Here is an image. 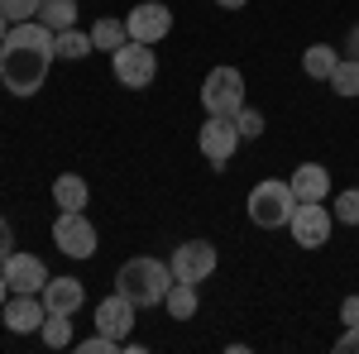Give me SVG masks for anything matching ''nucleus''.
Here are the masks:
<instances>
[{"label":"nucleus","instance_id":"f257e3e1","mask_svg":"<svg viewBox=\"0 0 359 354\" xmlns=\"http://www.w3.org/2000/svg\"><path fill=\"white\" fill-rule=\"evenodd\" d=\"M48 62L53 53L48 48H34V43H0V86L10 91V96H34V91H43V77H48Z\"/></svg>","mask_w":359,"mask_h":354},{"label":"nucleus","instance_id":"f03ea898","mask_svg":"<svg viewBox=\"0 0 359 354\" xmlns=\"http://www.w3.org/2000/svg\"><path fill=\"white\" fill-rule=\"evenodd\" d=\"M168 287H172V268L163 259H149V254L125 259L120 273H115V292H125L135 306H163Z\"/></svg>","mask_w":359,"mask_h":354},{"label":"nucleus","instance_id":"7ed1b4c3","mask_svg":"<svg viewBox=\"0 0 359 354\" xmlns=\"http://www.w3.org/2000/svg\"><path fill=\"white\" fill-rule=\"evenodd\" d=\"M245 211L259 230H283L292 220V211H297V191H292V182H283V177H264L259 187L249 191Z\"/></svg>","mask_w":359,"mask_h":354},{"label":"nucleus","instance_id":"20e7f679","mask_svg":"<svg viewBox=\"0 0 359 354\" xmlns=\"http://www.w3.org/2000/svg\"><path fill=\"white\" fill-rule=\"evenodd\" d=\"M111 72L120 86H130V91H144V86H154L158 77V53H154V43H139V39H125L120 48L111 53Z\"/></svg>","mask_w":359,"mask_h":354},{"label":"nucleus","instance_id":"39448f33","mask_svg":"<svg viewBox=\"0 0 359 354\" xmlns=\"http://www.w3.org/2000/svg\"><path fill=\"white\" fill-rule=\"evenodd\" d=\"M245 106V72L240 67H211L206 72V82H201V110L206 115H235V110Z\"/></svg>","mask_w":359,"mask_h":354},{"label":"nucleus","instance_id":"423d86ee","mask_svg":"<svg viewBox=\"0 0 359 354\" xmlns=\"http://www.w3.org/2000/svg\"><path fill=\"white\" fill-rule=\"evenodd\" d=\"M216 264H221V254H216L211 240H182V245L172 249V259H168L172 278H177V282H196V287L216 273Z\"/></svg>","mask_w":359,"mask_h":354},{"label":"nucleus","instance_id":"0eeeda50","mask_svg":"<svg viewBox=\"0 0 359 354\" xmlns=\"http://www.w3.org/2000/svg\"><path fill=\"white\" fill-rule=\"evenodd\" d=\"M196 144H201V158H206V163L221 172V168L235 158V149H240V130H235V115H206V125H201Z\"/></svg>","mask_w":359,"mask_h":354},{"label":"nucleus","instance_id":"6e6552de","mask_svg":"<svg viewBox=\"0 0 359 354\" xmlns=\"http://www.w3.org/2000/svg\"><path fill=\"white\" fill-rule=\"evenodd\" d=\"M331 206L326 201H297V211H292V220H287V230H292V240L302 249H321L331 245Z\"/></svg>","mask_w":359,"mask_h":354},{"label":"nucleus","instance_id":"1a4fd4ad","mask_svg":"<svg viewBox=\"0 0 359 354\" xmlns=\"http://www.w3.org/2000/svg\"><path fill=\"white\" fill-rule=\"evenodd\" d=\"M53 245L62 249L67 259H91V254H96V225L86 220V211H57Z\"/></svg>","mask_w":359,"mask_h":354},{"label":"nucleus","instance_id":"9d476101","mask_svg":"<svg viewBox=\"0 0 359 354\" xmlns=\"http://www.w3.org/2000/svg\"><path fill=\"white\" fill-rule=\"evenodd\" d=\"M125 34L139 39V43H158V39L172 34V10L158 5V0H144V5H135V10L125 15Z\"/></svg>","mask_w":359,"mask_h":354},{"label":"nucleus","instance_id":"9b49d317","mask_svg":"<svg viewBox=\"0 0 359 354\" xmlns=\"http://www.w3.org/2000/svg\"><path fill=\"white\" fill-rule=\"evenodd\" d=\"M43 316H48V306H43L39 292H15V297L0 306V321H5L10 335H34V330L43 326Z\"/></svg>","mask_w":359,"mask_h":354},{"label":"nucleus","instance_id":"f8f14e48","mask_svg":"<svg viewBox=\"0 0 359 354\" xmlns=\"http://www.w3.org/2000/svg\"><path fill=\"white\" fill-rule=\"evenodd\" d=\"M0 273H5L10 292H43V282H48V268H43L39 254H10L0 264Z\"/></svg>","mask_w":359,"mask_h":354},{"label":"nucleus","instance_id":"ddd939ff","mask_svg":"<svg viewBox=\"0 0 359 354\" xmlns=\"http://www.w3.org/2000/svg\"><path fill=\"white\" fill-rule=\"evenodd\" d=\"M135 301L125 297V292H111L106 301H96V330H106L115 340H130V330H135Z\"/></svg>","mask_w":359,"mask_h":354},{"label":"nucleus","instance_id":"4468645a","mask_svg":"<svg viewBox=\"0 0 359 354\" xmlns=\"http://www.w3.org/2000/svg\"><path fill=\"white\" fill-rule=\"evenodd\" d=\"M39 297H43L48 311H67V316H72V311L86 306V287H82V278H48Z\"/></svg>","mask_w":359,"mask_h":354},{"label":"nucleus","instance_id":"2eb2a0df","mask_svg":"<svg viewBox=\"0 0 359 354\" xmlns=\"http://www.w3.org/2000/svg\"><path fill=\"white\" fill-rule=\"evenodd\" d=\"M287 182H292V191H297V201H326V196H331V168L297 163V172H292Z\"/></svg>","mask_w":359,"mask_h":354},{"label":"nucleus","instance_id":"dca6fc26","mask_svg":"<svg viewBox=\"0 0 359 354\" xmlns=\"http://www.w3.org/2000/svg\"><path fill=\"white\" fill-rule=\"evenodd\" d=\"M91 201V187H86L82 172H57L53 177V206L57 211H86Z\"/></svg>","mask_w":359,"mask_h":354},{"label":"nucleus","instance_id":"f3484780","mask_svg":"<svg viewBox=\"0 0 359 354\" xmlns=\"http://www.w3.org/2000/svg\"><path fill=\"white\" fill-rule=\"evenodd\" d=\"M335 62H340V53H335L331 43H311V48L302 53V72L311 77V82H331Z\"/></svg>","mask_w":359,"mask_h":354},{"label":"nucleus","instance_id":"a211bd4d","mask_svg":"<svg viewBox=\"0 0 359 354\" xmlns=\"http://www.w3.org/2000/svg\"><path fill=\"white\" fill-rule=\"evenodd\" d=\"M163 306H168L172 321H192V316H196V282H177V278H172Z\"/></svg>","mask_w":359,"mask_h":354},{"label":"nucleus","instance_id":"6ab92c4d","mask_svg":"<svg viewBox=\"0 0 359 354\" xmlns=\"http://www.w3.org/2000/svg\"><path fill=\"white\" fill-rule=\"evenodd\" d=\"M34 20H43L53 34H62V29H77V0H43Z\"/></svg>","mask_w":359,"mask_h":354},{"label":"nucleus","instance_id":"aec40b11","mask_svg":"<svg viewBox=\"0 0 359 354\" xmlns=\"http://www.w3.org/2000/svg\"><path fill=\"white\" fill-rule=\"evenodd\" d=\"M125 39H130V34H125V20H115V15H106V20L91 25V48H101V53H115Z\"/></svg>","mask_w":359,"mask_h":354},{"label":"nucleus","instance_id":"412c9836","mask_svg":"<svg viewBox=\"0 0 359 354\" xmlns=\"http://www.w3.org/2000/svg\"><path fill=\"white\" fill-rule=\"evenodd\" d=\"M39 335H43L48 350H67V345H72V321H67V311H48L43 326H39Z\"/></svg>","mask_w":359,"mask_h":354},{"label":"nucleus","instance_id":"4be33fe9","mask_svg":"<svg viewBox=\"0 0 359 354\" xmlns=\"http://www.w3.org/2000/svg\"><path fill=\"white\" fill-rule=\"evenodd\" d=\"M91 53V34H82V29H62L53 39V57H67V62H77V57Z\"/></svg>","mask_w":359,"mask_h":354},{"label":"nucleus","instance_id":"5701e85b","mask_svg":"<svg viewBox=\"0 0 359 354\" xmlns=\"http://www.w3.org/2000/svg\"><path fill=\"white\" fill-rule=\"evenodd\" d=\"M331 91L335 96H359V57H340L335 62V72H331Z\"/></svg>","mask_w":359,"mask_h":354},{"label":"nucleus","instance_id":"b1692460","mask_svg":"<svg viewBox=\"0 0 359 354\" xmlns=\"http://www.w3.org/2000/svg\"><path fill=\"white\" fill-rule=\"evenodd\" d=\"M331 216L340 220V225H355V230H359V187H350V191H340V196H335Z\"/></svg>","mask_w":359,"mask_h":354},{"label":"nucleus","instance_id":"393cba45","mask_svg":"<svg viewBox=\"0 0 359 354\" xmlns=\"http://www.w3.org/2000/svg\"><path fill=\"white\" fill-rule=\"evenodd\" d=\"M235 130H240V139H259V135H264V110L240 106V110H235Z\"/></svg>","mask_w":359,"mask_h":354},{"label":"nucleus","instance_id":"a878e982","mask_svg":"<svg viewBox=\"0 0 359 354\" xmlns=\"http://www.w3.org/2000/svg\"><path fill=\"white\" fill-rule=\"evenodd\" d=\"M39 5H43V0H0V15H5L10 25H20V20H34V15H39Z\"/></svg>","mask_w":359,"mask_h":354},{"label":"nucleus","instance_id":"bb28decb","mask_svg":"<svg viewBox=\"0 0 359 354\" xmlns=\"http://www.w3.org/2000/svg\"><path fill=\"white\" fill-rule=\"evenodd\" d=\"M10 254H15V230H10V220L0 216V264H5Z\"/></svg>","mask_w":359,"mask_h":354},{"label":"nucleus","instance_id":"cd10ccee","mask_svg":"<svg viewBox=\"0 0 359 354\" xmlns=\"http://www.w3.org/2000/svg\"><path fill=\"white\" fill-rule=\"evenodd\" d=\"M335 350L340 354H359V326H345V335L335 340Z\"/></svg>","mask_w":359,"mask_h":354},{"label":"nucleus","instance_id":"c85d7f7f","mask_svg":"<svg viewBox=\"0 0 359 354\" xmlns=\"http://www.w3.org/2000/svg\"><path fill=\"white\" fill-rule=\"evenodd\" d=\"M340 321H345V326H359V297L340 301Z\"/></svg>","mask_w":359,"mask_h":354},{"label":"nucleus","instance_id":"c756f323","mask_svg":"<svg viewBox=\"0 0 359 354\" xmlns=\"http://www.w3.org/2000/svg\"><path fill=\"white\" fill-rule=\"evenodd\" d=\"M345 53H350V57H359V25L350 29V39H345Z\"/></svg>","mask_w":359,"mask_h":354},{"label":"nucleus","instance_id":"7c9ffc66","mask_svg":"<svg viewBox=\"0 0 359 354\" xmlns=\"http://www.w3.org/2000/svg\"><path fill=\"white\" fill-rule=\"evenodd\" d=\"M216 5H221V10H245L249 0H216Z\"/></svg>","mask_w":359,"mask_h":354},{"label":"nucleus","instance_id":"2f4dec72","mask_svg":"<svg viewBox=\"0 0 359 354\" xmlns=\"http://www.w3.org/2000/svg\"><path fill=\"white\" fill-rule=\"evenodd\" d=\"M5 292H10V282H5V273H0V306H5Z\"/></svg>","mask_w":359,"mask_h":354},{"label":"nucleus","instance_id":"473e14b6","mask_svg":"<svg viewBox=\"0 0 359 354\" xmlns=\"http://www.w3.org/2000/svg\"><path fill=\"white\" fill-rule=\"evenodd\" d=\"M5 34H10V20H5V15H0V43H5Z\"/></svg>","mask_w":359,"mask_h":354}]
</instances>
